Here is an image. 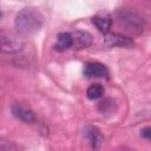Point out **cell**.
I'll return each instance as SVG.
<instances>
[{"label": "cell", "mask_w": 151, "mask_h": 151, "mask_svg": "<svg viewBox=\"0 0 151 151\" xmlns=\"http://www.w3.org/2000/svg\"><path fill=\"white\" fill-rule=\"evenodd\" d=\"M44 24V17L39 9L34 7L22 8L14 19V27L18 34L22 37L37 33Z\"/></svg>", "instance_id": "6da1fadb"}, {"label": "cell", "mask_w": 151, "mask_h": 151, "mask_svg": "<svg viewBox=\"0 0 151 151\" xmlns=\"http://www.w3.org/2000/svg\"><path fill=\"white\" fill-rule=\"evenodd\" d=\"M114 18L118 25L122 26L126 32L142 33L145 27V22L143 18L129 9H118L114 13Z\"/></svg>", "instance_id": "7a4b0ae2"}, {"label": "cell", "mask_w": 151, "mask_h": 151, "mask_svg": "<svg viewBox=\"0 0 151 151\" xmlns=\"http://www.w3.org/2000/svg\"><path fill=\"white\" fill-rule=\"evenodd\" d=\"M0 42L4 53H15L24 47V41L20 38V34H14L12 32L2 31L0 33Z\"/></svg>", "instance_id": "3957f363"}, {"label": "cell", "mask_w": 151, "mask_h": 151, "mask_svg": "<svg viewBox=\"0 0 151 151\" xmlns=\"http://www.w3.org/2000/svg\"><path fill=\"white\" fill-rule=\"evenodd\" d=\"M104 46L106 47H124L131 48L134 46V41L119 33H106L104 37Z\"/></svg>", "instance_id": "277c9868"}, {"label": "cell", "mask_w": 151, "mask_h": 151, "mask_svg": "<svg viewBox=\"0 0 151 151\" xmlns=\"http://www.w3.org/2000/svg\"><path fill=\"white\" fill-rule=\"evenodd\" d=\"M84 74L87 78H107L109 77V70L107 67L98 61H88L85 64L84 67Z\"/></svg>", "instance_id": "5b68a950"}, {"label": "cell", "mask_w": 151, "mask_h": 151, "mask_svg": "<svg viewBox=\"0 0 151 151\" xmlns=\"http://www.w3.org/2000/svg\"><path fill=\"white\" fill-rule=\"evenodd\" d=\"M11 111H12V114L15 118L20 119L21 122H25V123H33V122H35L34 112L31 109H28V107H26V106H24L21 104H17V103L13 104L12 107H11Z\"/></svg>", "instance_id": "8992f818"}, {"label": "cell", "mask_w": 151, "mask_h": 151, "mask_svg": "<svg viewBox=\"0 0 151 151\" xmlns=\"http://www.w3.org/2000/svg\"><path fill=\"white\" fill-rule=\"evenodd\" d=\"M84 134L93 149H99L104 142V136L101 134L100 130L93 125H86L84 129Z\"/></svg>", "instance_id": "52a82bcc"}, {"label": "cell", "mask_w": 151, "mask_h": 151, "mask_svg": "<svg viewBox=\"0 0 151 151\" xmlns=\"http://www.w3.org/2000/svg\"><path fill=\"white\" fill-rule=\"evenodd\" d=\"M73 38V45L72 47L76 50H83L87 48L92 44V35L86 31H76L72 33Z\"/></svg>", "instance_id": "ba28073f"}, {"label": "cell", "mask_w": 151, "mask_h": 151, "mask_svg": "<svg viewBox=\"0 0 151 151\" xmlns=\"http://www.w3.org/2000/svg\"><path fill=\"white\" fill-rule=\"evenodd\" d=\"M72 45H73L72 33L61 32L57 35V41L54 44V50L58 51V52H64V51L71 48Z\"/></svg>", "instance_id": "9c48e42d"}, {"label": "cell", "mask_w": 151, "mask_h": 151, "mask_svg": "<svg viewBox=\"0 0 151 151\" xmlns=\"http://www.w3.org/2000/svg\"><path fill=\"white\" fill-rule=\"evenodd\" d=\"M92 22L98 28V31L101 32V33H104V34L109 33V31H110V28L112 26V19H111V17L109 14L94 15L92 18Z\"/></svg>", "instance_id": "30bf717a"}, {"label": "cell", "mask_w": 151, "mask_h": 151, "mask_svg": "<svg viewBox=\"0 0 151 151\" xmlns=\"http://www.w3.org/2000/svg\"><path fill=\"white\" fill-rule=\"evenodd\" d=\"M116 109H117V105H116V101L112 98H105L104 100H101L98 104V111L103 114L113 113L116 111Z\"/></svg>", "instance_id": "8fae6325"}, {"label": "cell", "mask_w": 151, "mask_h": 151, "mask_svg": "<svg viewBox=\"0 0 151 151\" xmlns=\"http://www.w3.org/2000/svg\"><path fill=\"white\" fill-rule=\"evenodd\" d=\"M104 92H105V90H104L103 85L96 83V84H92L91 86H88V88H87V91H86V96H87L88 99L94 100V99L100 98V97L104 94Z\"/></svg>", "instance_id": "7c38bea8"}, {"label": "cell", "mask_w": 151, "mask_h": 151, "mask_svg": "<svg viewBox=\"0 0 151 151\" xmlns=\"http://www.w3.org/2000/svg\"><path fill=\"white\" fill-rule=\"evenodd\" d=\"M18 147L12 144V143H7V142H0V151H12V150H17Z\"/></svg>", "instance_id": "4fadbf2b"}, {"label": "cell", "mask_w": 151, "mask_h": 151, "mask_svg": "<svg viewBox=\"0 0 151 151\" xmlns=\"http://www.w3.org/2000/svg\"><path fill=\"white\" fill-rule=\"evenodd\" d=\"M140 136L147 140H151V126H145L140 131Z\"/></svg>", "instance_id": "5bb4252c"}]
</instances>
